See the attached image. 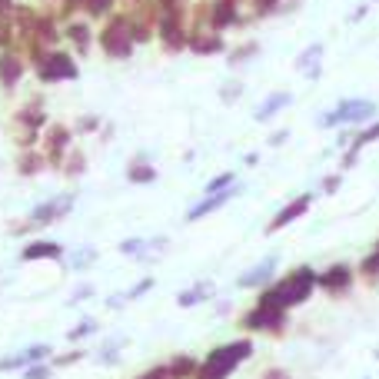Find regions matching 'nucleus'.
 I'll return each mask as SVG.
<instances>
[{"label": "nucleus", "mask_w": 379, "mask_h": 379, "mask_svg": "<svg viewBox=\"0 0 379 379\" xmlns=\"http://www.w3.org/2000/svg\"><path fill=\"white\" fill-rule=\"evenodd\" d=\"M87 296H93V286H80V290L70 296V303H80V300H87Z\"/></svg>", "instance_id": "58836bf2"}, {"label": "nucleus", "mask_w": 379, "mask_h": 379, "mask_svg": "<svg viewBox=\"0 0 379 379\" xmlns=\"http://www.w3.org/2000/svg\"><path fill=\"white\" fill-rule=\"evenodd\" d=\"M230 187H237V173H220V177H213L206 183V193H223Z\"/></svg>", "instance_id": "c85d7f7f"}, {"label": "nucleus", "mask_w": 379, "mask_h": 379, "mask_svg": "<svg viewBox=\"0 0 379 379\" xmlns=\"http://www.w3.org/2000/svg\"><path fill=\"white\" fill-rule=\"evenodd\" d=\"M340 187H343V177H340V173H333V177L323 180V193H336Z\"/></svg>", "instance_id": "c9c22d12"}, {"label": "nucleus", "mask_w": 379, "mask_h": 379, "mask_svg": "<svg viewBox=\"0 0 379 379\" xmlns=\"http://www.w3.org/2000/svg\"><path fill=\"white\" fill-rule=\"evenodd\" d=\"M240 93H243V84H237V80H233V84H227V87H223V93H220V97H223V103H233V100H240Z\"/></svg>", "instance_id": "f704fd0d"}, {"label": "nucleus", "mask_w": 379, "mask_h": 379, "mask_svg": "<svg viewBox=\"0 0 379 379\" xmlns=\"http://www.w3.org/2000/svg\"><path fill=\"white\" fill-rule=\"evenodd\" d=\"M379 114L376 100H366V97H350V100H340L333 110L319 117V126L323 130H336V126H363L373 124Z\"/></svg>", "instance_id": "7ed1b4c3"}, {"label": "nucleus", "mask_w": 379, "mask_h": 379, "mask_svg": "<svg viewBox=\"0 0 379 379\" xmlns=\"http://www.w3.org/2000/svg\"><path fill=\"white\" fill-rule=\"evenodd\" d=\"M366 277H379V246H376V253H369L366 260H363V266H359Z\"/></svg>", "instance_id": "473e14b6"}, {"label": "nucleus", "mask_w": 379, "mask_h": 379, "mask_svg": "<svg viewBox=\"0 0 379 379\" xmlns=\"http://www.w3.org/2000/svg\"><path fill=\"white\" fill-rule=\"evenodd\" d=\"M124 346H126V340H110V343H103L100 353H97V359H100L103 366H110L117 356H120V350H124Z\"/></svg>", "instance_id": "b1692460"}, {"label": "nucleus", "mask_w": 379, "mask_h": 379, "mask_svg": "<svg viewBox=\"0 0 379 379\" xmlns=\"http://www.w3.org/2000/svg\"><path fill=\"white\" fill-rule=\"evenodd\" d=\"M80 359H87V350H70V353H60L51 359V366H74Z\"/></svg>", "instance_id": "c756f323"}, {"label": "nucleus", "mask_w": 379, "mask_h": 379, "mask_svg": "<svg viewBox=\"0 0 379 379\" xmlns=\"http://www.w3.org/2000/svg\"><path fill=\"white\" fill-rule=\"evenodd\" d=\"M293 103V93H286V90H277V93H270L260 107H256V120L260 124H266V120H273V117L279 114V110H286Z\"/></svg>", "instance_id": "a211bd4d"}, {"label": "nucleus", "mask_w": 379, "mask_h": 379, "mask_svg": "<svg viewBox=\"0 0 379 379\" xmlns=\"http://www.w3.org/2000/svg\"><path fill=\"white\" fill-rule=\"evenodd\" d=\"M67 140H70V133L63 130V126H53L51 130V164H63V150H67Z\"/></svg>", "instance_id": "412c9836"}, {"label": "nucleus", "mask_w": 379, "mask_h": 379, "mask_svg": "<svg viewBox=\"0 0 379 379\" xmlns=\"http://www.w3.org/2000/svg\"><path fill=\"white\" fill-rule=\"evenodd\" d=\"M263 379H290V373H286V369L273 366V369H266V373H263Z\"/></svg>", "instance_id": "ea45409f"}, {"label": "nucleus", "mask_w": 379, "mask_h": 379, "mask_svg": "<svg viewBox=\"0 0 379 379\" xmlns=\"http://www.w3.org/2000/svg\"><path fill=\"white\" fill-rule=\"evenodd\" d=\"M97 333V319H90V316H84L80 323H77L70 333H67V343H84L87 336H93Z\"/></svg>", "instance_id": "5701e85b"}, {"label": "nucleus", "mask_w": 379, "mask_h": 379, "mask_svg": "<svg viewBox=\"0 0 379 379\" xmlns=\"http://www.w3.org/2000/svg\"><path fill=\"white\" fill-rule=\"evenodd\" d=\"M277 266H279L277 256H266L263 263L250 266V270L237 279V286H240V290H260V286H270V279H273V273H277Z\"/></svg>", "instance_id": "1a4fd4ad"}, {"label": "nucleus", "mask_w": 379, "mask_h": 379, "mask_svg": "<svg viewBox=\"0 0 379 379\" xmlns=\"http://www.w3.org/2000/svg\"><path fill=\"white\" fill-rule=\"evenodd\" d=\"M283 140H290V130H277V133L270 137V147H279Z\"/></svg>", "instance_id": "a19ab883"}, {"label": "nucleus", "mask_w": 379, "mask_h": 379, "mask_svg": "<svg viewBox=\"0 0 379 379\" xmlns=\"http://www.w3.org/2000/svg\"><path fill=\"white\" fill-rule=\"evenodd\" d=\"M379 140V120H373V124H366L359 133L353 137V143H350V150H346V157H343V170H350V166H356V160H359V153L366 150L369 143H376Z\"/></svg>", "instance_id": "ddd939ff"}, {"label": "nucleus", "mask_w": 379, "mask_h": 379, "mask_svg": "<svg viewBox=\"0 0 379 379\" xmlns=\"http://www.w3.org/2000/svg\"><path fill=\"white\" fill-rule=\"evenodd\" d=\"M137 379H183V376H180V373L170 366V363H160V366L147 369V373H143V376H137Z\"/></svg>", "instance_id": "bb28decb"}, {"label": "nucleus", "mask_w": 379, "mask_h": 379, "mask_svg": "<svg viewBox=\"0 0 379 379\" xmlns=\"http://www.w3.org/2000/svg\"><path fill=\"white\" fill-rule=\"evenodd\" d=\"M51 356L53 353H51L47 343H34V346H27L20 353L4 356V359H0V373H13V369H27V366H34V363H47Z\"/></svg>", "instance_id": "423d86ee"}, {"label": "nucleus", "mask_w": 379, "mask_h": 379, "mask_svg": "<svg viewBox=\"0 0 379 379\" xmlns=\"http://www.w3.org/2000/svg\"><path fill=\"white\" fill-rule=\"evenodd\" d=\"M126 180H130V183H153V180H157V170L147 164V157H137V160L130 164V170H126Z\"/></svg>", "instance_id": "aec40b11"}, {"label": "nucleus", "mask_w": 379, "mask_h": 379, "mask_svg": "<svg viewBox=\"0 0 379 379\" xmlns=\"http://www.w3.org/2000/svg\"><path fill=\"white\" fill-rule=\"evenodd\" d=\"M253 17H270V13L279 11V0H250Z\"/></svg>", "instance_id": "7c9ffc66"}, {"label": "nucleus", "mask_w": 379, "mask_h": 379, "mask_svg": "<svg viewBox=\"0 0 379 379\" xmlns=\"http://www.w3.org/2000/svg\"><path fill=\"white\" fill-rule=\"evenodd\" d=\"M100 44H103V51L110 53V57H130L133 53V30H130V20L126 17H117V20H110L107 24V30H103V37H100Z\"/></svg>", "instance_id": "20e7f679"}, {"label": "nucleus", "mask_w": 379, "mask_h": 379, "mask_svg": "<svg viewBox=\"0 0 379 379\" xmlns=\"http://www.w3.org/2000/svg\"><path fill=\"white\" fill-rule=\"evenodd\" d=\"M310 206H313V193H300L296 200H290L277 216H273V223H270L266 230H270V233H279L283 227H290L293 220H300V216H303Z\"/></svg>", "instance_id": "9b49d317"}, {"label": "nucleus", "mask_w": 379, "mask_h": 379, "mask_svg": "<svg viewBox=\"0 0 379 379\" xmlns=\"http://www.w3.org/2000/svg\"><path fill=\"white\" fill-rule=\"evenodd\" d=\"M250 356H253V343L250 340L223 343V346H216L213 353L197 366V376L193 379H227V376H233V369L240 366L243 359H250Z\"/></svg>", "instance_id": "f03ea898"}, {"label": "nucleus", "mask_w": 379, "mask_h": 379, "mask_svg": "<svg viewBox=\"0 0 379 379\" xmlns=\"http://www.w3.org/2000/svg\"><path fill=\"white\" fill-rule=\"evenodd\" d=\"M93 260H97V250L93 246H84V250H77L70 256V270H87V266H93Z\"/></svg>", "instance_id": "393cba45"}, {"label": "nucleus", "mask_w": 379, "mask_h": 379, "mask_svg": "<svg viewBox=\"0 0 379 379\" xmlns=\"http://www.w3.org/2000/svg\"><path fill=\"white\" fill-rule=\"evenodd\" d=\"M256 53H260V44L250 40V44H243L237 51H230V63H243V60H250V57H256Z\"/></svg>", "instance_id": "cd10ccee"}, {"label": "nucleus", "mask_w": 379, "mask_h": 379, "mask_svg": "<svg viewBox=\"0 0 379 379\" xmlns=\"http://www.w3.org/2000/svg\"><path fill=\"white\" fill-rule=\"evenodd\" d=\"M153 290V279L147 277V279H140L137 286H133V290L126 293V303H130V300H140V296H143V293H150Z\"/></svg>", "instance_id": "72a5a7b5"}, {"label": "nucleus", "mask_w": 379, "mask_h": 379, "mask_svg": "<svg viewBox=\"0 0 379 379\" xmlns=\"http://www.w3.org/2000/svg\"><path fill=\"white\" fill-rule=\"evenodd\" d=\"M20 74H24V67H20L17 57H4V60H0V84H4V87H13V84L20 80Z\"/></svg>", "instance_id": "4be33fe9"}, {"label": "nucleus", "mask_w": 379, "mask_h": 379, "mask_svg": "<svg viewBox=\"0 0 379 379\" xmlns=\"http://www.w3.org/2000/svg\"><path fill=\"white\" fill-rule=\"evenodd\" d=\"M70 206H74V197L67 193V197H53V200L40 203L37 210L30 213V223L34 227H47V223H53V220H60V216L70 213Z\"/></svg>", "instance_id": "6e6552de"}, {"label": "nucleus", "mask_w": 379, "mask_h": 379, "mask_svg": "<svg viewBox=\"0 0 379 379\" xmlns=\"http://www.w3.org/2000/svg\"><path fill=\"white\" fill-rule=\"evenodd\" d=\"M283 323H286V310H279L273 303H256L243 316V326L260 329V333H277V329H283Z\"/></svg>", "instance_id": "39448f33"}, {"label": "nucleus", "mask_w": 379, "mask_h": 379, "mask_svg": "<svg viewBox=\"0 0 379 379\" xmlns=\"http://www.w3.org/2000/svg\"><path fill=\"white\" fill-rule=\"evenodd\" d=\"M40 80H74L77 77V67H74V60L70 57H63V53H53V57H47V60L40 63Z\"/></svg>", "instance_id": "4468645a"}, {"label": "nucleus", "mask_w": 379, "mask_h": 379, "mask_svg": "<svg viewBox=\"0 0 379 379\" xmlns=\"http://www.w3.org/2000/svg\"><path fill=\"white\" fill-rule=\"evenodd\" d=\"M237 193H240V187H230V190H223V193H206V197H203V200L187 213V220L193 223V220H203V216L216 213V210H220V206H227V203L233 200Z\"/></svg>", "instance_id": "f8f14e48"}, {"label": "nucleus", "mask_w": 379, "mask_h": 379, "mask_svg": "<svg viewBox=\"0 0 379 379\" xmlns=\"http://www.w3.org/2000/svg\"><path fill=\"white\" fill-rule=\"evenodd\" d=\"M316 279H319V273H313L310 266H296L293 273H286V279H279V283H273V286H266V290L260 293L256 303H273V306H279V310L300 306V303H306V300L313 296Z\"/></svg>", "instance_id": "f257e3e1"}, {"label": "nucleus", "mask_w": 379, "mask_h": 379, "mask_svg": "<svg viewBox=\"0 0 379 379\" xmlns=\"http://www.w3.org/2000/svg\"><path fill=\"white\" fill-rule=\"evenodd\" d=\"M60 256H63V246L53 240H34V243H27L24 253H20L24 263H34V260H60Z\"/></svg>", "instance_id": "f3484780"}, {"label": "nucleus", "mask_w": 379, "mask_h": 379, "mask_svg": "<svg viewBox=\"0 0 379 379\" xmlns=\"http://www.w3.org/2000/svg\"><path fill=\"white\" fill-rule=\"evenodd\" d=\"M369 17V4H359V7H356L353 13H350V20H353V24H359V20H366Z\"/></svg>", "instance_id": "e433bc0d"}, {"label": "nucleus", "mask_w": 379, "mask_h": 379, "mask_svg": "<svg viewBox=\"0 0 379 379\" xmlns=\"http://www.w3.org/2000/svg\"><path fill=\"white\" fill-rule=\"evenodd\" d=\"M210 7V30H227V27L243 24L240 17V0H206Z\"/></svg>", "instance_id": "0eeeda50"}, {"label": "nucleus", "mask_w": 379, "mask_h": 379, "mask_svg": "<svg viewBox=\"0 0 379 379\" xmlns=\"http://www.w3.org/2000/svg\"><path fill=\"white\" fill-rule=\"evenodd\" d=\"M157 11L170 13V17H183V20H187V0H157Z\"/></svg>", "instance_id": "a878e982"}, {"label": "nucleus", "mask_w": 379, "mask_h": 379, "mask_svg": "<svg viewBox=\"0 0 379 379\" xmlns=\"http://www.w3.org/2000/svg\"><path fill=\"white\" fill-rule=\"evenodd\" d=\"M51 376H53L51 363H34V366L24 369V379H51Z\"/></svg>", "instance_id": "2f4dec72"}, {"label": "nucleus", "mask_w": 379, "mask_h": 379, "mask_svg": "<svg viewBox=\"0 0 379 379\" xmlns=\"http://www.w3.org/2000/svg\"><path fill=\"white\" fill-rule=\"evenodd\" d=\"M323 51H326L323 44H310V47L296 57V70H300L306 80H319V77H323V63H319L323 60Z\"/></svg>", "instance_id": "dca6fc26"}, {"label": "nucleus", "mask_w": 379, "mask_h": 379, "mask_svg": "<svg viewBox=\"0 0 379 379\" xmlns=\"http://www.w3.org/2000/svg\"><path fill=\"white\" fill-rule=\"evenodd\" d=\"M70 34H74L77 47H87V27H74V30H70Z\"/></svg>", "instance_id": "4c0bfd02"}, {"label": "nucleus", "mask_w": 379, "mask_h": 379, "mask_svg": "<svg viewBox=\"0 0 379 379\" xmlns=\"http://www.w3.org/2000/svg\"><path fill=\"white\" fill-rule=\"evenodd\" d=\"M187 47L193 53H200V57H210V53H223V51H227V44H223V37H220L216 30H197V34H190Z\"/></svg>", "instance_id": "2eb2a0df"}, {"label": "nucleus", "mask_w": 379, "mask_h": 379, "mask_svg": "<svg viewBox=\"0 0 379 379\" xmlns=\"http://www.w3.org/2000/svg\"><path fill=\"white\" fill-rule=\"evenodd\" d=\"M213 296V283H197L193 290H183L177 296V303L183 306V310H190V306H197V303H203V300H210Z\"/></svg>", "instance_id": "6ab92c4d"}, {"label": "nucleus", "mask_w": 379, "mask_h": 379, "mask_svg": "<svg viewBox=\"0 0 379 379\" xmlns=\"http://www.w3.org/2000/svg\"><path fill=\"white\" fill-rule=\"evenodd\" d=\"M316 286H319V290H326V293H333V296H336V293H346L350 286H353V270H350L346 263H333L326 273H319Z\"/></svg>", "instance_id": "9d476101"}]
</instances>
